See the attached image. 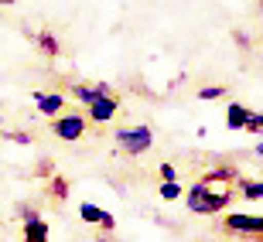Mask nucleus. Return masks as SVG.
Segmentation results:
<instances>
[{
    "mask_svg": "<svg viewBox=\"0 0 263 242\" xmlns=\"http://www.w3.org/2000/svg\"><path fill=\"white\" fill-rule=\"evenodd\" d=\"M7 140H14V144H21V147H28V144H31V136H28V133H7Z\"/></svg>",
    "mask_w": 263,
    "mask_h": 242,
    "instance_id": "18",
    "label": "nucleus"
},
{
    "mask_svg": "<svg viewBox=\"0 0 263 242\" xmlns=\"http://www.w3.org/2000/svg\"><path fill=\"white\" fill-rule=\"evenodd\" d=\"M222 92H226L222 86H205V89H198V99H202V103H209V99H219Z\"/></svg>",
    "mask_w": 263,
    "mask_h": 242,
    "instance_id": "15",
    "label": "nucleus"
},
{
    "mask_svg": "<svg viewBox=\"0 0 263 242\" xmlns=\"http://www.w3.org/2000/svg\"><path fill=\"white\" fill-rule=\"evenodd\" d=\"M34 106L41 109V113H45V116H59L62 109H65V99L62 96H55V92H34Z\"/></svg>",
    "mask_w": 263,
    "mask_h": 242,
    "instance_id": "8",
    "label": "nucleus"
},
{
    "mask_svg": "<svg viewBox=\"0 0 263 242\" xmlns=\"http://www.w3.org/2000/svg\"><path fill=\"white\" fill-rule=\"evenodd\" d=\"M233 184H226V188H215V184L209 181H198L195 188H188L185 191V201L188 208L195 215H215V212H222L226 205L233 201Z\"/></svg>",
    "mask_w": 263,
    "mask_h": 242,
    "instance_id": "1",
    "label": "nucleus"
},
{
    "mask_svg": "<svg viewBox=\"0 0 263 242\" xmlns=\"http://www.w3.org/2000/svg\"><path fill=\"white\" fill-rule=\"evenodd\" d=\"M79 215H82V222H89V225H99V229H117V218L106 212V208H96L92 201H82L79 205Z\"/></svg>",
    "mask_w": 263,
    "mask_h": 242,
    "instance_id": "6",
    "label": "nucleus"
},
{
    "mask_svg": "<svg viewBox=\"0 0 263 242\" xmlns=\"http://www.w3.org/2000/svg\"><path fill=\"white\" fill-rule=\"evenodd\" d=\"M239 194L246 201H260L263 198V181H239Z\"/></svg>",
    "mask_w": 263,
    "mask_h": 242,
    "instance_id": "12",
    "label": "nucleus"
},
{
    "mask_svg": "<svg viewBox=\"0 0 263 242\" xmlns=\"http://www.w3.org/2000/svg\"><path fill=\"white\" fill-rule=\"evenodd\" d=\"M24 242H48V222L41 215H24Z\"/></svg>",
    "mask_w": 263,
    "mask_h": 242,
    "instance_id": "7",
    "label": "nucleus"
},
{
    "mask_svg": "<svg viewBox=\"0 0 263 242\" xmlns=\"http://www.w3.org/2000/svg\"><path fill=\"white\" fill-rule=\"evenodd\" d=\"M243 130H250V133H263V113H253V109H250V116H246Z\"/></svg>",
    "mask_w": 263,
    "mask_h": 242,
    "instance_id": "14",
    "label": "nucleus"
},
{
    "mask_svg": "<svg viewBox=\"0 0 263 242\" xmlns=\"http://www.w3.org/2000/svg\"><path fill=\"white\" fill-rule=\"evenodd\" d=\"M51 133L59 136V140H82V133H86V119L76 116V113H68V116H59L55 123H51Z\"/></svg>",
    "mask_w": 263,
    "mask_h": 242,
    "instance_id": "3",
    "label": "nucleus"
},
{
    "mask_svg": "<svg viewBox=\"0 0 263 242\" xmlns=\"http://www.w3.org/2000/svg\"><path fill=\"white\" fill-rule=\"evenodd\" d=\"M117 147L130 157H140L154 147V130L151 126H123V130H117Z\"/></svg>",
    "mask_w": 263,
    "mask_h": 242,
    "instance_id": "2",
    "label": "nucleus"
},
{
    "mask_svg": "<svg viewBox=\"0 0 263 242\" xmlns=\"http://www.w3.org/2000/svg\"><path fill=\"white\" fill-rule=\"evenodd\" d=\"M34 41H38V51L45 55V58H59L62 55V45H59V38H55L51 31H41Z\"/></svg>",
    "mask_w": 263,
    "mask_h": 242,
    "instance_id": "11",
    "label": "nucleus"
},
{
    "mask_svg": "<svg viewBox=\"0 0 263 242\" xmlns=\"http://www.w3.org/2000/svg\"><path fill=\"white\" fill-rule=\"evenodd\" d=\"M226 232H236V235H260L263 239V218L260 215H229L226 218Z\"/></svg>",
    "mask_w": 263,
    "mask_h": 242,
    "instance_id": "4",
    "label": "nucleus"
},
{
    "mask_svg": "<svg viewBox=\"0 0 263 242\" xmlns=\"http://www.w3.org/2000/svg\"><path fill=\"white\" fill-rule=\"evenodd\" d=\"M246 116H250V106H243V103H229L226 106V126L229 130H243Z\"/></svg>",
    "mask_w": 263,
    "mask_h": 242,
    "instance_id": "10",
    "label": "nucleus"
},
{
    "mask_svg": "<svg viewBox=\"0 0 263 242\" xmlns=\"http://www.w3.org/2000/svg\"><path fill=\"white\" fill-rule=\"evenodd\" d=\"M256 154H260V157H263V144H256Z\"/></svg>",
    "mask_w": 263,
    "mask_h": 242,
    "instance_id": "20",
    "label": "nucleus"
},
{
    "mask_svg": "<svg viewBox=\"0 0 263 242\" xmlns=\"http://www.w3.org/2000/svg\"><path fill=\"white\" fill-rule=\"evenodd\" d=\"M161 181H178V167L175 164H161Z\"/></svg>",
    "mask_w": 263,
    "mask_h": 242,
    "instance_id": "17",
    "label": "nucleus"
},
{
    "mask_svg": "<svg viewBox=\"0 0 263 242\" xmlns=\"http://www.w3.org/2000/svg\"><path fill=\"white\" fill-rule=\"evenodd\" d=\"M51 194H55L59 201H65V198H68V184H65V177H55V181H51Z\"/></svg>",
    "mask_w": 263,
    "mask_h": 242,
    "instance_id": "16",
    "label": "nucleus"
},
{
    "mask_svg": "<svg viewBox=\"0 0 263 242\" xmlns=\"http://www.w3.org/2000/svg\"><path fill=\"white\" fill-rule=\"evenodd\" d=\"M10 4H14V0H0V7H10Z\"/></svg>",
    "mask_w": 263,
    "mask_h": 242,
    "instance_id": "19",
    "label": "nucleus"
},
{
    "mask_svg": "<svg viewBox=\"0 0 263 242\" xmlns=\"http://www.w3.org/2000/svg\"><path fill=\"white\" fill-rule=\"evenodd\" d=\"M117 109H120L117 96H113V92H106V96H96L92 103H89V116L96 119V123H109V119L117 116Z\"/></svg>",
    "mask_w": 263,
    "mask_h": 242,
    "instance_id": "5",
    "label": "nucleus"
},
{
    "mask_svg": "<svg viewBox=\"0 0 263 242\" xmlns=\"http://www.w3.org/2000/svg\"><path fill=\"white\" fill-rule=\"evenodd\" d=\"M109 92V82H96V86H72V96L79 99V103H92L96 96H106Z\"/></svg>",
    "mask_w": 263,
    "mask_h": 242,
    "instance_id": "9",
    "label": "nucleus"
},
{
    "mask_svg": "<svg viewBox=\"0 0 263 242\" xmlns=\"http://www.w3.org/2000/svg\"><path fill=\"white\" fill-rule=\"evenodd\" d=\"M157 191H161V198H164V201H178V198L185 194V188H181L178 181H161V188H157Z\"/></svg>",
    "mask_w": 263,
    "mask_h": 242,
    "instance_id": "13",
    "label": "nucleus"
}]
</instances>
